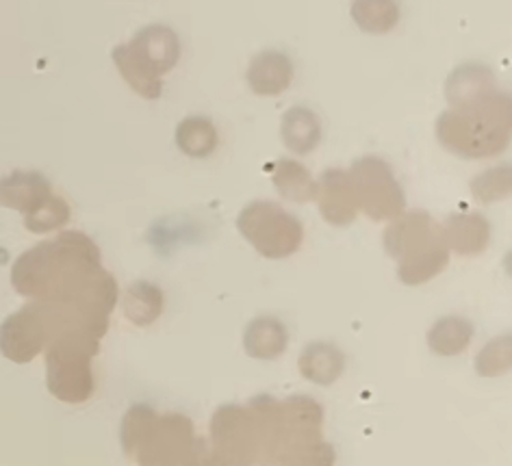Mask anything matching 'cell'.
Instances as JSON below:
<instances>
[{
    "label": "cell",
    "mask_w": 512,
    "mask_h": 466,
    "mask_svg": "<svg viewBox=\"0 0 512 466\" xmlns=\"http://www.w3.org/2000/svg\"><path fill=\"white\" fill-rule=\"evenodd\" d=\"M298 367L309 382L330 386L341 378L345 369V356L337 345L315 341L302 349Z\"/></svg>",
    "instance_id": "cell-16"
},
{
    "label": "cell",
    "mask_w": 512,
    "mask_h": 466,
    "mask_svg": "<svg viewBox=\"0 0 512 466\" xmlns=\"http://www.w3.org/2000/svg\"><path fill=\"white\" fill-rule=\"evenodd\" d=\"M289 345V332L285 323L276 317H256L243 332L246 354L259 360H276L285 354Z\"/></svg>",
    "instance_id": "cell-15"
},
{
    "label": "cell",
    "mask_w": 512,
    "mask_h": 466,
    "mask_svg": "<svg viewBox=\"0 0 512 466\" xmlns=\"http://www.w3.org/2000/svg\"><path fill=\"white\" fill-rule=\"evenodd\" d=\"M439 144L460 159H491L510 146L512 100L497 92L443 111L434 126Z\"/></svg>",
    "instance_id": "cell-2"
},
{
    "label": "cell",
    "mask_w": 512,
    "mask_h": 466,
    "mask_svg": "<svg viewBox=\"0 0 512 466\" xmlns=\"http://www.w3.org/2000/svg\"><path fill=\"white\" fill-rule=\"evenodd\" d=\"M473 339V326L465 317H443L428 332V345L439 356L463 354Z\"/></svg>",
    "instance_id": "cell-23"
},
{
    "label": "cell",
    "mask_w": 512,
    "mask_h": 466,
    "mask_svg": "<svg viewBox=\"0 0 512 466\" xmlns=\"http://www.w3.org/2000/svg\"><path fill=\"white\" fill-rule=\"evenodd\" d=\"M272 183L287 202L306 204L315 200L317 180L302 163L293 159H280L274 163Z\"/></svg>",
    "instance_id": "cell-18"
},
{
    "label": "cell",
    "mask_w": 512,
    "mask_h": 466,
    "mask_svg": "<svg viewBox=\"0 0 512 466\" xmlns=\"http://www.w3.org/2000/svg\"><path fill=\"white\" fill-rule=\"evenodd\" d=\"M189 466H226L220 453L215 451L209 438L196 436L194 440V449H191V460Z\"/></svg>",
    "instance_id": "cell-28"
},
{
    "label": "cell",
    "mask_w": 512,
    "mask_h": 466,
    "mask_svg": "<svg viewBox=\"0 0 512 466\" xmlns=\"http://www.w3.org/2000/svg\"><path fill=\"white\" fill-rule=\"evenodd\" d=\"M497 92V79L491 68L482 63H465L456 68L445 83V98L450 107L465 105V102L478 100Z\"/></svg>",
    "instance_id": "cell-14"
},
{
    "label": "cell",
    "mask_w": 512,
    "mask_h": 466,
    "mask_svg": "<svg viewBox=\"0 0 512 466\" xmlns=\"http://www.w3.org/2000/svg\"><path fill=\"white\" fill-rule=\"evenodd\" d=\"M194 423L185 414H159L133 406L122 423V447L139 466H189L194 449Z\"/></svg>",
    "instance_id": "cell-4"
},
{
    "label": "cell",
    "mask_w": 512,
    "mask_h": 466,
    "mask_svg": "<svg viewBox=\"0 0 512 466\" xmlns=\"http://www.w3.org/2000/svg\"><path fill=\"white\" fill-rule=\"evenodd\" d=\"M293 81V63L285 53L278 50H263L252 57L246 83L256 96H278L289 89Z\"/></svg>",
    "instance_id": "cell-12"
},
{
    "label": "cell",
    "mask_w": 512,
    "mask_h": 466,
    "mask_svg": "<svg viewBox=\"0 0 512 466\" xmlns=\"http://www.w3.org/2000/svg\"><path fill=\"white\" fill-rule=\"evenodd\" d=\"M348 172L356 191L358 211H363L374 222H391L404 213V191L387 161L363 157L354 161Z\"/></svg>",
    "instance_id": "cell-7"
},
{
    "label": "cell",
    "mask_w": 512,
    "mask_h": 466,
    "mask_svg": "<svg viewBox=\"0 0 512 466\" xmlns=\"http://www.w3.org/2000/svg\"><path fill=\"white\" fill-rule=\"evenodd\" d=\"M68 222H70V206L59 196L50 198L37 213L24 217V226H27L31 232H37V235L57 230L61 226H66Z\"/></svg>",
    "instance_id": "cell-27"
},
{
    "label": "cell",
    "mask_w": 512,
    "mask_h": 466,
    "mask_svg": "<svg viewBox=\"0 0 512 466\" xmlns=\"http://www.w3.org/2000/svg\"><path fill=\"white\" fill-rule=\"evenodd\" d=\"M335 460V447L319 438L287 449L276 466H335Z\"/></svg>",
    "instance_id": "cell-25"
},
{
    "label": "cell",
    "mask_w": 512,
    "mask_h": 466,
    "mask_svg": "<svg viewBox=\"0 0 512 466\" xmlns=\"http://www.w3.org/2000/svg\"><path fill=\"white\" fill-rule=\"evenodd\" d=\"M280 137L293 154H311L322 141V124L309 107H291L280 122Z\"/></svg>",
    "instance_id": "cell-17"
},
{
    "label": "cell",
    "mask_w": 512,
    "mask_h": 466,
    "mask_svg": "<svg viewBox=\"0 0 512 466\" xmlns=\"http://www.w3.org/2000/svg\"><path fill=\"white\" fill-rule=\"evenodd\" d=\"M350 16L356 27L369 35H384L398 27V0H352Z\"/></svg>",
    "instance_id": "cell-22"
},
{
    "label": "cell",
    "mask_w": 512,
    "mask_h": 466,
    "mask_svg": "<svg viewBox=\"0 0 512 466\" xmlns=\"http://www.w3.org/2000/svg\"><path fill=\"white\" fill-rule=\"evenodd\" d=\"M111 59H113V66L118 68L120 76L124 79V83L131 87L137 96H142L144 100H159L161 98V94H163L161 79L152 74L144 66V63L126 48V44L115 46L111 50Z\"/></svg>",
    "instance_id": "cell-20"
},
{
    "label": "cell",
    "mask_w": 512,
    "mask_h": 466,
    "mask_svg": "<svg viewBox=\"0 0 512 466\" xmlns=\"http://www.w3.org/2000/svg\"><path fill=\"white\" fill-rule=\"evenodd\" d=\"M126 48L159 79L163 74L172 72L181 59V40L163 24H150V27L139 29L131 37V42H126Z\"/></svg>",
    "instance_id": "cell-10"
},
{
    "label": "cell",
    "mask_w": 512,
    "mask_h": 466,
    "mask_svg": "<svg viewBox=\"0 0 512 466\" xmlns=\"http://www.w3.org/2000/svg\"><path fill=\"white\" fill-rule=\"evenodd\" d=\"M384 252L398 263V278L417 287L443 274L450 263V250L441 224L426 211H404L384 230Z\"/></svg>",
    "instance_id": "cell-3"
},
{
    "label": "cell",
    "mask_w": 512,
    "mask_h": 466,
    "mask_svg": "<svg viewBox=\"0 0 512 466\" xmlns=\"http://www.w3.org/2000/svg\"><path fill=\"white\" fill-rule=\"evenodd\" d=\"M473 198L482 204H493L508 198L512 193V170L510 165L491 167L471 180Z\"/></svg>",
    "instance_id": "cell-24"
},
{
    "label": "cell",
    "mask_w": 512,
    "mask_h": 466,
    "mask_svg": "<svg viewBox=\"0 0 512 466\" xmlns=\"http://www.w3.org/2000/svg\"><path fill=\"white\" fill-rule=\"evenodd\" d=\"M237 230L256 252L272 261L296 254L304 241L300 219L270 200L250 202L237 217Z\"/></svg>",
    "instance_id": "cell-6"
},
{
    "label": "cell",
    "mask_w": 512,
    "mask_h": 466,
    "mask_svg": "<svg viewBox=\"0 0 512 466\" xmlns=\"http://www.w3.org/2000/svg\"><path fill=\"white\" fill-rule=\"evenodd\" d=\"M11 282L20 295L72 304L100 319H109L118 302V282L102 269L100 250L83 232H63L22 254L11 271Z\"/></svg>",
    "instance_id": "cell-1"
},
{
    "label": "cell",
    "mask_w": 512,
    "mask_h": 466,
    "mask_svg": "<svg viewBox=\"0 0 512 466\" xmlns=\"http://www.w3.org/2000/svg\"><path fill=\"white\" fill-rule=\"evenodd\" d=\"M176 146L183 154L191 159H207L215 152L220 137H217V128L209 118L202 115H189L176 126Z\"/></svg>",
    "instance_id": "cell-19"
},
{
    "label": "cell",
    "mask_w": 512,
    "mask_h": 466,
    "mask_svg": "<svg viewBox=\"0 0 512 466\" xmlns=\"http://www.w3.org/2000/svg\"><path fill=\"white\" fill-rule=\"evenodd\" d=\"M315 200L319 204V213L330 226H350L358 215V200L348 170L330 167L317 180Z\"/></svg>",
    "instance_id": "cell-9"
},
{
    "label": "cell",
    "mask_w": 512,
    "mask_h": 466,
    "mask_svg": "<svg viewBox=\"0 0 512 466\" xmlns=\"http://www.w3.org/2000/svg\"><path fill=\"white\" fill-rule=\"evenodd\" d=\"M53 196V187L37 172H14L0 178V204L20 211L24 217L40 211Z\"/></svg>",
    "instance_id": "cell-11"
},
{
    "label": "cell",
    "mask_w": 512,
    "mask_h": 466,
    "mask_svg": "<svg viewBox=\"0 0 512 466\" xmlns=\"http://www.w3.org/2000/svg\"><path fill=\"white\" fill-rule=\"evenodd\" d=\"M98 354V336L87 330L59 334L48 349V388L68 404H81L94 393L92 358Z\"/></svg>",
    "instance_id": "cell-5"
},
{
    "label": "cell",
    "mask_w": 512,
    "mask_h": 466,
    "mask_svg": "<svg viewBox=\"0 0 512 466\" xmlns=\"http://www.w3.org/2000/svg\"><path fill=\"white\" fill-rule=\"evenodd\" d=\"M165 308L163 291L148 280H137L124 295V315L135 326H152Z\"/></svg>",
    "instance_id": "cell-21"
},
{
    "label": "cell",
    "mask_w": 512,
    "mask_h": 466,
    "mask_svg": "<svg viewBox=\"0 0 512 466\" xmlns=\"http://www.w3.org/2000/svg\"><path fill=\"white\" fill-rule=\"evenodd\" d=\"M441 228L447 250L460 256H478L491 241V224L480 213H454Z\"/></svg>",
    "instance_id": "cell-13"
},
{
    "label": "cell",
    "mask_w": 512,
    "mask_h": 466,
    "mask_svg": "<svg viewBox=\"0 0 512 466\" xmlns=\"http://www.w3.org/2000/svg\"><path fill=\"white\" fill-rule=\"evenodd\" d=\"M512 367V339L508 334L486 343L476 358V373L482 378H497Z\"/></svg>",
    "instance_id": "cell-26"
},
{
    "label": "cell",
    "mask_w": 512,
    "mask_h": 466,
    "mask_svg": "<svg viewBox=\"0 0 512 466\" xmlns=\"http://www.w3.org/2000/svg\"><path fill=\"white\" fill-rule=\"evenodd\" d=\"M209 440L226 466H259L261 434L250 406L226 404L217 408Z\"/></svg>",
    "instance_id": "cell-8"
}]
</instances>
